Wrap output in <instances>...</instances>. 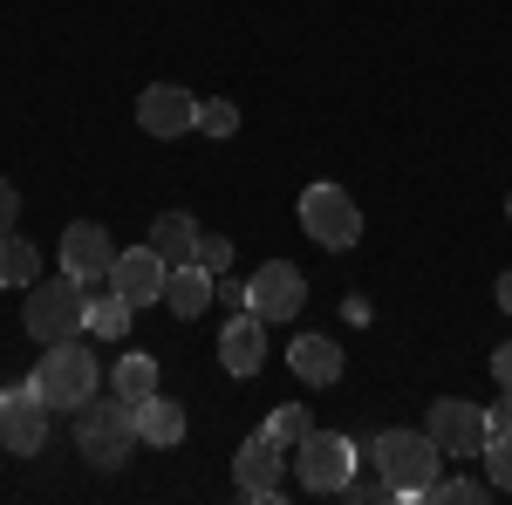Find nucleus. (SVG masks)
Returning a JSON list of instances; mask_svg holds the SVG:
<instances>
[{"mask_svg":"<svg viewBox=\"0 0 512 505\" xmlns=\"http://www.w3.org/2000/svg\"><path fill=\"white\" fill-rule=\"evenodd\" d=\"M130 444H137V403H130V396L110 389V396H89L76 410V451L96 471L130 465Z\"/></svg>","mask_w":512,"mask_h":505,"instance_id":"f257e3e1","label":"nucleus"},{"mask_svg":"<svg viewBox=\"0 0 512 505\" xmlns=\"http://www.w3.org/2000/svg\"><path fill=\"white\" fill-rule=\"evenodd\" d=\"M21 321H28V335H35L41 349L76 342L82 328H89V294H82V280H76V273H62V280H35Z\"/></svg>","mask_w":512,"mask_h":505,"instance_id":"f03ea898","label":"nucleus"},{"mask_svg":"<svg viewBox=\"0 0 512 505\" xmlns=\"http://www.w3.org/2000/svg\"><path fill=\"white\" fill-rule=\"evenodd\" d=\"M28 383H35V396L55 410V417H76L82 403L96 396L103 369H96V355H89V349H76V342H55V349L35 362V376H28Z\"/></svg>","mask_w":512,"mask_h":505,"instance_id":"7ed1b4c3","label":"nucleus"},{"mask_svg":"<svg viewBox=\"0 0 512 505\" xmlns=\"http://www.w3.org/2000/svg\"><path fill=\"white\" fill-rule=\"evenodd\" d=\"M369 451H376V471H383V485H390L396 499H424V485H431L437 465H444L431 430H383Z\"/></svg>","mask_w":512,"mask_h":505,"instance_id":"20e7f679","label":"nucleus"},{"mask_svg":"<svg viewBox=\"0 0 512 505\" xmlns=\"http://www.w3.org/2000/svg\"><path fill=\"white\" fill-rule=\"evenodd\" d=\"M301 226H308V239L315 246H328V253H349L355 239H362V212H355V198L342 192V185H308L301 192Z\"/></svg>","mask_w":512,"mask_h":505,"instance_id":"39448f33","label":"nucleus"},{"mask_svg":"<svg viewBox=\"0 0 512 505\" xmlns=\"http://www.w3.org/2000/svg\"><path fill=\"white\" fill-rule=\"evenodd\" d=\"M294 478H301V492H349L355 444L335 437V430H308V437L294 444Z\"/></svg>","mask_w":512,"mask_h":505,"instance_id":"423d86ee","label":"nucleus"},{"mask_svg":"<svg viewBox=\"0 0 512 505\" xmlns=\"http://www.w3.org/2000/svg\"><path fill=\"white\" fill-rule=\"evenodd\" d=\"M424 430L437 437V451H444V458H478V451H485V437H492L485 410L465 403V396H437L431 417H424Z\"/></svg>","mask_w":512,"mask_h":505,"instance_id":"0eeeda50","label":"nucleus"},{"mask_svg":"<svg viewBox=\"0 0 512 505\" xmlns=\"http://www.w3.org/2000/svg\"><path fill=\"white\" fill-rule=\"evenodd\" d=\"M48 403L35 396V383H14V389H0V444L14 451V458H35L41 444H48Z\"/></svg>","mask_w":512,"mask_h":505,"instance_id":"6e6552de","label":"nucleus"},{"mask_svg":"<svg viewBox=\"0 0 512 505\" xmlns=\"http://www.w3.org/2000/svg\"><path fill=\"white\" fill-rule=\"evenodd\" d=\"M287 465H294V451H287L280 437H267V430H253V437L239 444V458H233L239 499H280V471Z\"/></svg>","mask_w":512,"mask_h":505,"instance_id":"1a4fd4ad","label":"nucleus"},{"mask_svg":"<svg viewBox=\"0 0 512 505\" xmlns=\"http://www.w3.org/2000/svg\"><path fill=\"white\" fill-rule=\"evenodd\" d=\"M301 301H308V280H301V267H287V260H267V267L246 280V308L260 314V321H294Z\"/></svg>","mask_w":512,"mask_h":505,"instance_id":"9d476101","label":"nucleus"},{"mask_svg":"<svg viewBox=\"0 0 512 505\" xmlns=\"http://www.w3.org/2000/svg\"><path fill=\"white\" fill-rule=\"evenodd\" d=\"M137 130H151V137H185V130H198V96L178 89V82H151L137 96Z\"/></svg>","mask_w":512,"mask_h":505,"instance_id":"9b49d317","label":"nucleus"},{"mask_svg":"<svg viewBox=\"0 0 512 505\" xmlns=\"http://www.w3.org/2000/svg\"><path fill=\"white\" fill-rule=\"evenodd\" d=\"M164 273H171V260H164L158 246H130V253H117V267H110V287H117L130 308H151V301H164Z\"/></svg>","mask_w":512,"mask_h":505,"instance_id":"f8f14e48","label":"nucleus"},{"mask_svg":"<svg viewBox=\"0 0 512 505\" xmlns=\"http://www.w3.org/2000/svg\"><path fill=\"white\" fill-rule=\"evenodd\" d=\"M110 267H117V239L103 233L96 219H76L62 233V273H76L82 287H89V280H110Z\"/></svg>","mask_w":512,"mask_h":505,"instance_id":"ddd939ff","label":"nucleus"},{"mask_svg":"<svg viewBox=\"0 0 512 505\" xmlns=\"http://www.w3.org/2000/svg\"><path fill=\"white\" fill-rule=\"evenodd\" d=\"M219 362H226V376H253L267 362V321L253 308H233L226 335H219Z\"/></svg>","mask_w":512,"mask_h":505,"instance_id":"4468645a","label":"nucleus"},{"mask_svg":"<svg viewBox=\"0 0 512 505\" xmlns=\"http://www.w3.org/2000/svg\"><path fill=\"white\" fill-rule=\"evenodd\" d=\"M212 301H219V273H205L198 260H185V267L164 273V308L178 314V321H198Z\"/></svg>","mask_w":512,"mask_h":505,"instance_id":"2eb2a0df","label":"nucleus"},{"mask_svg":"<svg viewBox=\"0 0 512 505\" xmlns=\"http://www.w3.org/2000/svg\"><path fill=\"white\" fill-rule=\"evenodd\" d=\"M287 362H294V376H301L308 389H328L335 376H342V349H335L328 335H294Z\"/></svg>","mask_w":512,"mask_h":505,"instance_id":"dca6fc26","label":"nucleus"},{"mask_svg":"<svg viewBox=\"0 0 512 505\" xmlns=\"http://www.w3.org/2000/svg\"><path fill=\"white\" fill-rule=\"evenodd\" d=\"M185 437V403H171V396H144L137 403V444H178Z\"/></svg>","mask_w":512,"mask_h":505,"instance_id":"f3484780","label":"nucleus"},{"mask_svg":"<svg viewBox=\"0 0 512 505\" xmlns=\"http://www.w3.org/2000/svg\"><path fill=\"white\" fill-rule=\"evenodd\" d=\"M151 246H158L171 267H185L198 253V219L192 212H158V226H151Z\"/></svg>","mask_w":512,"mask_h":505,"instance_id":"a211bd4d","label":"nucleus"},{"mask_svg":"<svg viewBox=\"0 0 512 505\" xmlns=\"http://www.w3.org/2000/svg\"><path fill=\"white\" fill-rule=\"evenodd\" d=\"M41 280V253L28 246V239H14V233H0V287H35Z\"/></svg>","mask_w":512,"mask_h":505,"instance_id":"6ab92c4d","label":"nucleus"},{"mask_svg":"<svg viewBox=\"0 0 512 505\" xmlns=\"http://www.w3.org/2000/svg\"><path fill=\"white\" fill-rule=\"evenodd\" d=\"M110 389H117V396H130V403H144V396H158V362H151V355H123L117 369H110Z\"/></svg>","mask_w":512,"mask_h":505,"instance_id":"aec40b11","label":"nucleus"},{"mask_svg":"<svg viewBox=\"0 0 512 505\" xmlns=\"http://www.w3.org/2000/svg\"><path fill=\"white\" fill-rule=\"evenodd\" d=\"M130 301H123L117 287H110V294H89V335H96V342H123V328H130Z\"/></svg>","mask_w":512,"mask_h":505,"instance_id":"412c9836","label":"nucleus"},{"mask_svg":"<svg viewBox=\"0 0 512 505\" xmlns=\"http://www.w3.org/2000/svg\"><path fill=\"white\" fill-rule=\"evenodd\" d=\"M308 430H315V417H308V403H280L274 417H267V437H280L287 451H294V444H301Z\"/></svg>","mask_w":512,"mask_h":505,"instance_id":"4be33fe9","label":"nucleus"},{"mask_svg":"<svg viewBox=\"0 0 512 505\" xmlns=\"http://www.w3.org/2000/svg\"><path fill=\"white\" fill-rule=\"evenodd\" d=\"M233 130H239V103H233V96L198 103V137H233Z\"/></svg>","mask_w":512,"mask_h":505,"instance_id":"5701e85b","label":"nucleus"},{"mask_svg":"<svg viewBox=\"0 0 512 505\" xmlns=\"http://www.w3.org/2000/svg\"><path fill=\"white\" fill-rule=\"evenodd\" d=\"M485 478H492V492H512V430L506 437H485Z\"/></svg>","mask_w":512,"mask_h":505,"instance_id":"b1692460","label":"nucleus"},{"mask_svg":"<svg viewBox=\"0 0 512 505\" xmlns=\"http://www.w3.org/2000/svg\"><path fill=\"white\" fill-rule=\"evenodd\" d=\"M424 499H437V505H478V499H485V485H472V478H431Z\"/></svg>","mask_w":512,"mask_h":505,"instance_id":"393cba45","label":"nucleus"},{"mask_svg":"<svg viewBox=\"0 0 512 505\" xmlns=\"http://www.w3.org/2000/svg\"><path fill=\"white\" fill-rule=\"evenodd\" d=\"M205 273H226L233 267V239H219V233H198V253H192Z\"/></svg>","mask_w":512,"mask_h":505,"instance_id":"a878e982","label":"nucleus"},{"mask_svg":"<svg viewBox=\"0 0 512 505\" xmlns=\"http://www.w3.org/2000/svg\"><path fill=\"white\" fill-rule=\"evenodd\" d=\"M14 226H21V185L0 178V233H14Z\"/></svg>","mask_w":512,"mask_h":505,"instance_id":"bb28decb","label":"nucleus"},{"mask_svg":"<svg viewBox=\"0 0 512 505\" xmlns=\"http://www.w3.org/2000/svg\"><path fill=\"white\" fill-rule=\"evenodd\" d=\"M485 424H492V437H506V430H512V389L492 403V410H485Z\"/></svg>","mask_w":512,"mask_h":505,"instance_id":"cd10ccee","label":"nucleus"},{"mask_svg":"<svg viewBox=\"0 0 512 505\" xmlns=\"http://www.w3.org/2000/svg\"><path fill=\"white\" fill-rule=\"evenodd\" d=\"M492 383L512 389V342H499V349H492Z\"/></svg>","mask_w":512,"mask_h":505,"instance_id":"c85d7f7f","label":"nucleus"},{"mask_svg":"<svg viewBox=\"0 0 512 505\" xmlns=\"http://www.w3.org/2000/svg\"><path fill=\"white\" fill-rule=\"evenodd\" d=\"M492 294H499V308H506V314H512V267H506V273H499V287H492Z\"/></svg>","mask_w":512,"mask_h":505,"instance_id":"c756f323","label":"nucleus"},{"mask_svg":"<svg viewBox=\"0 0 512 505\" xmlns=\"http://www.w3.org/2000/svg\"><path fill=\"white\" fill-rule=\"evenodd\" d=\"M506 219H512V198H506Z\"/></svg>","mask_w":512,"mask_h":505,"instance_id":"7c9ffc66","label":"nucleus"},{"mask_svg":"<svg viewBox=\"0 0 512 505\" xmlns=\"http://www.w3.org/2000/svg\"><path fill=\"white\" fill-rule=\"evenodd\" d=\"M0 451H7V444H0Z\"/></svg>","mask_w":512,"mask_h":505,"instance_id":"2f4dec72","label":"nucleus"}]
</instances>
